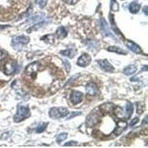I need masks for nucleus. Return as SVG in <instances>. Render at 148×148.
Segmentation results:
<instances>
[{
	"instance_id": "0eeeda50",
	"label": "nucleus",
	"mask_w": 148,
	"mask_h": 148,
	"mask_svg": "<svg viewBox=\"0 0 148 148\" xmlns=\"http://www.w3.org/2000/svg\"><path fill=\"white\" fill-rule=\"evenodd\" d=\"M17 68V64L15 61L9 60L5 63V67H4V73L6 75H12L16 72Z\"/></svg>"
},
{
	"instance_id": "2f4dec72",
	"label": "nucleus",
	"mask_w": 148,
	"mask_h": 148,
	"mask_svg": "<svg viewBox=\"0 0 148 148\" xmlns=\"http://www.w3.org/2000/svg\"><path fill=\"white\" fill-rule=\"evenodd\" d=\"M147 7H145V8H144V12L145 13V15H147Z\"/></svg>"
},
{
	"instance_id": "ddd939ff",
	"label": "nucleus",
	"mask_w": 148,
	"mask_h": 148,
	"mask_svg": "<svg viewBox=\"0 0 148 148\" xmlns=\"http://www.w3.org/2000/svg\"><path fill=\"white\" fill-rule=\"evenodd\" d=\"M100 23H101V30H102L103 34L106 36L113 37V35L112 34V33H111L109 27H108L106 21L104 20V18H101V22H100Z\"/></svg>"
},
{
	"instance_id": "dca6fc26",
	"label": "nucleus",
	"mask_w": 148,
	"mask_h": 148,
	"mask_svg": "<svg viewBox=\"0 0 148 148\" xmlns=\"http://www.w3.org/2000/svg\"><path fill=\"white\" fill-rule=\"evenodd\" d=\"M137 71V67L134 64H131V65H129L127 67H126L124 70V73L127 76H130V75H132V74L135 73Z\"/></svg>"
},
{
	"instance_id": "20e7f679",
	"label": "nucleus",
	"mask_w": 148,
	"mask_h": 148,
	"mask_svg": "<svg viewBox=\"0 0 148 148\" xmlns=\"http://www.w3.org/2000/svg\"><path fill=\"white\" fill-rule=\"evenodd\" d=\"M30 42V38L26 36H14L12 39L11 45L16 51H19L22 46L27 45Z\"/></svg>"
},
{
	"instance_id": "4468645a",
	"label": "nucleus",
	"mask_w": 148,
	"mask_h": 148,
	"mask_svg": "<svg viewBox=\"0 0 148 148\" xmlns=\"http://www.w3.org/2000/svg\"><path fill=\"white\" fill-rule=\"evenodd\" d=\"M115 108V105L112 103H104V104H101V106L99 107L100 110L101 111L102 113H110L112 112L113 108Z\"/></svg>"
},
{
	"instance_id": "cd10ccee",
	"label": "nucleus",
	"mask_w": 148,
	"mask_h": 148,
	"mask_svg": "<svg viewBox=\"0 0 148 148\" xmlns=\"http://www.w3.org/2000/svg\"><path fill=\"white\" fill-rule=\"evenodd\" d=\"M112 10H119V5L116 2L112 4Z\"/></svg>"
},
{
	"instance_id": "a211bd4d",
	"label": "nucleus",
	"mask_w": 148,
	"mask_h": 148,
	"mask_svg": "<svg viewBox=\"0 0 148 148\" xmlns=\"http://www.w3.org/2000/svg\"><path fill=\"white\" fill-rule=\"evenodd\" d=\"M67 30L63 27H59L56 30V35L59 39H64V37L67 36Z\"/></svg>"
},
{
	"instance_id": "c85d7f7f",
	"label": "nucleus",
	"mask_w": 148,
	"mask_h": 148,
	"mask_svg": "<svg viewBox=\"0 0 148 148\" xmlns=\"http://www.w3.org/2000/svg\"><path fill=\"white\" fill-rule=\"evenodd\" d=\"M64 1L68 4H72V5H74V4H76L79 0H64Z\"/></svg>"
},
{
	"instance_id": "c756f323",
	"label": "nucleus",
	"mask_w": 148,
	"mask_h": 148,
	"mask_svg": "<svg viewBox=\"0 0 148 148\" xmlns=\"http://www.w3.org/2000/svg\"><path fill=\"white\" fill-rule=\"evenodd\" d=\"M138 118H135L134 119L132 120V121L130 122V126H131V127L134 126V125H136L137 122H138Z\"/></svg>"
},
{
	"instance_id": "6ab92c4d",
	"label": "nucleus",
	"mask_w": 148,
	"mask_h": 148,
	"mask_svg": "<svg viewBox=\"0 0 148 148\" xmlns=\"http://www.w3.org/2000/svg\"><path fill=\"white\" fill-rule=\"evenodd\" d=\"M61 54L67 56L68 58H73L75 56V55L76 54V50H73V49H67L65 51H61Z\"/></svg>"
},
{
	"instance_id": "bb28decb",
	"label": "nucleus",
	"mask_w": 148,
	"mask_h": 148,
	"mask_svg": "<svg viewBox=\"0 0 148 148\" xmlns=\"http://www.w3.org/2000/svg\"><path fill=\"white\" fill-rule=\"evenodd\" d=\"M77 145V142L76 141H69V142H67V143L64 144V146H76Z\"/></svg>"
},
{
	"instance_id": "1a4fd4ad",
	"label": "nucleus",
	"mask_w": 148,
	"mask_h": 148,
	"mask_svg": "<svg viewBox=\"0 0 148 148\" xmlns=\"http://www.w3.org/2000/svg\"><path fill=\"white\" fill-rule=\"evenodd\" d=\"M98 64L99 65L101 69L104 70V71L107 72H113L114 71V67L113 65H111L110 63L106 59L104 60H99L98 61Z\"/></svg>"
},
{
	"instance_id": "393cba45",
	"label": "nucleus",
	"mask_w": 148,
	"mask_h": 148,
	"mask_svg": "<svg viewBox=\"0 0 148 148\" xmlns=\"http://www.w3.org/2000/svg\"><path fill=\"white\" fill-rule=\"evenodd\" d=\"M64 66H65V69L67 71V72H70L71 71V64L70 63L68 62V61L67 60H64Z\"/></svg>"
},
{
	"instance_id": "39448f33",
	"label": "nucleus",
	"mask_w": 148,
	"mask_h": 148,
	"mask_svg": "<svg viewBox=\"0 0 148 148\" xmlns=\"http://www.w3.org/2000/svg\"><path fill=\"white\" fill-rule=\"evenodd\" d=\"M69 113L68 112V110L67 108H51L50 110V112H49V116L51 119H56L62 118L64 116H67Z\"/></svg>"
},
{
	"instance_id": "f03ea898",
	"label": "nucleus",
	"mask_w": 148,
	"mask_h": 148,
	"mask_svg": "<svg viewBox=\"0 0 148 148\" xmlns=\"http://www.w3.org/2000/svg\"><path fill=\"white\" fill-rule=\"evenodd\" d=\"M30 115V110L28 107L25 105H22L18 104L17 106V112L14 117V120L15 122H21L24 119H27Z\"/></svg>"
},
{
	"instance_id": "7ed1b4c3",
	"label": "nucleus",
	"mask_w": 148,
	"mask_h": 148,
	"mask_svg": "<svg viewBox=\"0 0 148 148\" xmlns=\"http://www.w3.org/2000/svg\"><path fill=\"white\" fill-rule=\"evenodd\" d=\"M133 108L132 104L127 102L125 105V108L124 110H121V108H116L115 110L114 113L116 115L117 117L120 119H128L131 116L132 113H133Z\"/></svg>"
},
{
	"instance_id": "f3484780",
	"label": "nucleus",
	"mask_w": 148,
	"mask_h": 148,
	"mask_svg": "<svg viewBox=\"0 0 148 148\" xmlns=\"http://www.w3.org/2000/svg\"><path fill=\"white\" fill-rule=\"evenodd\" d=\"M140 8H141V6H140L139 4L133 2L130 5L129 10L130 13H132V14H137V13L139 11Z\"/></svg>"
},
{
	"instance_id": "6e6552de",
	"label": "nucleus",
	"mask_w": 148,
	"mask_h": 148,
	"mask_svg": "<svg viewBox=\"0 0 148 148\" xmlns=\"http://www.w3.org/2000/svg\"><path fill=\"white\" fill-rule=\"evenodd\" d=\"M91 62V57L88 54L84 53L79 58L77 64L80 67H87Z\"/></svg>"
},
{
	"instance_id": "9b49d317",
	"label": "nucleus",
	"mask_w": 148,
	"mask_h": 148,
	"mask_svg": "<svg viewBox=\"0 0 148 148\" xmlns=\"http://www.w3.org/2000/svg\"><path fill=\"white\" fill-rule=\"evenodd\" d=\"M86 93L88 96H94L99 92V89H98L97 86L94 83H90L88 85L86 86Z\"/></svg>"
},
{
	"instance_id": "9d476101",
	"label": "nucleus",
	"mask_w": 148,
	"mask_h": 148,
	"mask_svg": "<svg viewBox=\"0 0 148 148\" xmlns=\"http://www.w3.org/2000/svg\"><path fill=\"white\" fill-rule=\"evenodd\" d=\"M83 99V94L79 91H73L71 96V101L73 104H77L82 102Z\"/></svg>"
},
{
	"instance_id": "2eb2a0df",
	"label": "nucleus",
	"mask_w": 148,
	"mask_h": 148,
	"mask_svg": "<svg viewBox=\"0 0 148 148\" xmlns=\"http://www.w3.org/2000/svg\"><path fill=\"white\" fill-rule=\"evenodd\" d=\"M127 47L132 51L133 52L136 53H141V50L136 44H135L134 42H130V41H128L127 42V44H126Z\"/></svg>"
},
{
	"instance_id": "f8f14e48",
	"label": "nucleus",
	"mask_w": 148,
	"mask_h": 148,
	"mask_svg": "<svg viewBox=\"0 0 148 148\" xmlns=\"http://www.w3.org/2000/svg\"><path fill=\"white\" fill-rule=\"evenodd\" d=\"M127 123L126 121H119L117 123V126L115 128L113 133L116 135H117V136H118V135H120L127 129Z\"/></svg>"
},
{
	"instance_id": "b1692460",
	"label": "nucleus",
	"mask_w": 148,
	"mask_h": 148,
	"mask_svg": "<svg viewBox=\"0 0 148 148\" xmlns=\"http://www.w3.org/2000/svg\"><path fill=\"white\" fill-rule=\"evenodd\" d=\"M145 110V106H144V104H138V107H137V113L141 114Z\"/></svg>"
},
{
	"instance_id": "aec40b11",
	"label": "nucleus",
	"mask_w": 148,
	"mask_h": 148,
	"mask_svg": "<svg viewBox=\"0 0 148 148\" xmlns=\"http://www.w3.org/2000/svg\"><path fill=\"white\" fill-rule=\"evenodd\" d=\"M108 51H110V52H114L116 53H119V54H126V53L123 51L122 49L119 48L118 47H116V46H110L108 48Z\"/></svg>"
},
{
	"instance_id": "7c9ffc66",
	"label": "nucleus",
	"mask_w": 148,
	"mask_h": 148,
	"mask_svg": "<svg viewBox=\"0 0 148 148\" xmlns=\"http://www.w3.org/2000/svg\"><path fill=\"white\" fill-rule=\"evenodd\" d=\"M5 57V53L3 51H0V61H2Z\"/></svg>"
},
{
	"instance_id": "f257e3e1",
	"label": "nucleus",
	"mask_w": 148,
	"mask_h": 148,
	"mask_svg": "<svg viewBox=\"0 0 148 148\" xmlns=\"http://www.w3.org/2000/svg\"><path fill=\"white\" fill-rule=\"evenodd\" d=\"M25 74L26 79L30 84H36L39 85V82L42 79L40 87L42 92H45L47 91L55 92L60 88L59 81H62L61 76H63V73L58 72L54 67L42 66L39 62H34L28 64L26 67Z\"/></svg>"
},
{
	"instance_id": "5701e85b",
	"label": "nucleus",
	"mask_w": 148,
	"mask_h": 148,
	"mask_svg": "<svg viewBox=\"0 0 148 148\" xmlns=\"http://www.w3.org/2000/svg\"><path fill=\"white\" fill-rule=\"evenodd\" d=\"M35 2L41 8H43L47 5V0H35Z\"/></svg>"
},
{
	"instance_id": "4be33fe9",
	"label": "nucleus",
	"mask_w": 148,
	"mask_h": 148,
	"mask_svg": "<svg viewBox=\"0 0 148 148\" xmlns=\"http://www.w3.org/2000/svg\"><path fill=\"white\" fill-rule=\"evenodd\" d=\"M47 126V123H42V125H39L38 127L36 128V133H40L42 132H43L46 129V127Z\"/></svg>"
},
{
	"instance_id": "423d86ee",
	"label": "nucleus",
	"mask_w": 148,
	"mask_h": 148,
	"mask_svg": "<svg viewBox=\"0 0 148 148\" xmlns=\"http://www.w3.org/2000/svg\"><path fill=\"white\" fill-rule=\"evenodd\" d=\"M100 121L99 116L94 112L91 113L86 119V126L88 127H93Z\"/></svg>"
},
{
	"instance_id": "a878e982",
	"label": "nucleus",
	"mask_w": 148,
	"mask_h": 148,
	"mask_svg": "<svg viewBox=\"0 0 148 148\" xmlns=\"http://www.w3.org/2000/svg\"><path fill=\"white\" fill-rule=\"evenodd\" d=\"M82 113L81 112H73V113H71V116L67 118V119H72L73 118V117H76V116H79V115H81Z\"/></svg>"
},
{
	"instance_id": "412c9836",
	"label": "nucleus",
	"mask_w": 148,
	"mask_h": 148,
	"mask_svg": "<svg viewBox=\"0 0 148 148\" xmlns=\"http://www.w3.org/2000/svg\"><path fill=\"white\" fill-rule=\"evenodd\" d=\"M67 133H61V134H59V136L56 137V142H57L58 144L62 143L63 141H64V140L67 138Z\"/></svg>"
}]
</instances>
